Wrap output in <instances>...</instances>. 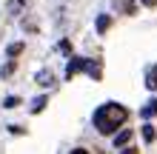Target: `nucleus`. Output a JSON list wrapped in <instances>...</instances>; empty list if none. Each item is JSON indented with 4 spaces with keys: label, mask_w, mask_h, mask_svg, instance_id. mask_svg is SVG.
<instances>
[{
    "label": "nucleus",
    "mask_w": 157,
    "mask_h": 154,
    "mask_svg": "<svg viewBox=\"0 0 157 154\" xmlns=\"http://www.w3.org/2000/svg\"><path fill=\"white\" fill-rule=\"evenodd\" d=\"M71 154H89V151H83V148H75V151H71Z\"/></svg>",
    "instance_id": "obj_14"
},
{
    "label": "nucleus",
    "mask_w": 157,
    "mask_h": 154,
    "mask_svg": "<svg viewBox=\"0 0 157 154\" xmlns=\"http://www.w3.org/2000/svg\"><path fill=\"white\" fill-rule=\"evenodd\" d=\"M123 154H137V148H132V146H128V148H126Z\"/></svg>",
    "instance_id": "obj_12"
},
{
    "label": "nucleus",
    "mask_w": 157,
    "mask_h": 154,
    "mask_svg": "<svg viewBox=\"0 0 157 154\" xmlns=\"http://www.w3.org/2000/svg\"><path fill=\"white\" fill-rule=\"evenodd\" d=\"M146 86L157 92V66H151V71H149V83H146Z\"/></svg>",
    "instance_id": "obj_8"
},
{
    "label": "nucleus",
    "mask_w": 157,
    "mask_h": 154,
    "mask_svg": "<svg viewBox=\"0 0 157 154\" xmlns=\"http://www.w3.org/2000/svg\"><path fill=\"white\" fill-rule=\"evenodd\" d=\"M140 114H143V117H154V114H157V100H151V103H146Z\"/></svg>",
    "instance_id": "obj_7"
},
{
    "label": "nucleus",
    "mask_w": 157,
    "mask_h": 154,
    "mask_svg": "<svg viewBox=\"0 0 157 154\" xmlns=\"http://www.w3.org/2000/svg\"><path fill=\"white\" fill-rule=\"evenodd\" d=\"M132 134H134L132 129H123V131H117V134H114V146H117V148H120V146H128V143H132Z\"/></svg>",
    "instance_id": "obj_2"
},
{
    "label": "nucleus",
    "mask_w": 157,
    "mask_h": 154,
    "mask_svg": "<svg viewBox=\"0 0 157 154\" xmlns=\"http://www.w3.org/2000/svg\"><path fill=\"white\" fill-rule=\"evenodd\" d=\"M109 26H112V17H109V14H100V17H97V23H94V29H97V34H106V32H109Z\"/></svg>",
    "instance_id": "obj_3"
},
{
    "label": "nucleus",
    "mask_w": 157,
    "mask_h": 154,
    "mask_svg": "<svg viewBox=\"0 0 157 154\" xmlns=\"http://www.w3.org/2000/svg\"><path fill=\"white\" fill-rule=\"evenodd\" d=\"M37 83H40V86H54V74H52L49 69L37 71Z\"/></svg>",
    "instance_id": "obj_4"
},
{
    "label": "nucleus",
    "mask_w": 157,
    "mask_h": 154,
    "mask_svg": "<svg viewBox=\"0 0 157 154\" xmlns=\"http://www.w3.org/2000/svg\"><path fill=\"white\" fill-rule=\"evenodd\" d=\"M6 51H9V57H17V54L23 51V43H12V46H9Z\"/></svg>",
    "instance_id": "obj_10"
},
{
    "label": "nucleus",
    "mask_w": 157,
    "mask_h": 154,
    "mask_svg": "<svg viewBox=\"0 0 157 154\" xmlns=\"http://www.w3.org/2000/svg\"><path fill=\"white\" fill-rule=\"evenodd\" d=\"M126 120H128V108L120 103H106L94 111V129L100 134H114L117 129H123Z\"/></svg>",
    "instance_id": "obj_1"
},
{
    "label": "nucleus",
    "mask_w": 157,
    "mask_h": 154,
    "mask_svg": "<svg viewBox=\"0 0 157 154\" xmlns=\"http://www.w3.org/2000/svg\"><path fill=\"white\" fill-rule=\"evenodd\" d=\"M143 137H146V143H151V140L157 137V131H154V126H143Z\"/></svg>",
    "instance_id": "obj_9"
},
{
    "label": "nucleus",
    "mask_w": 157,
    "mask_h": 154,
    "mask_svg": "<svg viewBox=\"0 0 157 154\" xmlns=\"http://www.w3.org/2000/svg\"><path fill=\"white\" fill-rule=\"evenodd\" d=\"M83 71H89L94 80H100V60H86V69Z\"/></svg>",
    "instance_id": "obj_5"
},
{
    "label": "nucleus",
    "mask_w": 157,
    "mask_h": 154,
    "mask_svg": "<svg viewBox=\"0 0 157 154\" xmlns=\"http://www.w3.org/2000/svg\"><path fill=\"white\" fill-rule=\"evenodd\" d=\"M143 6H149V9H151V6H154V0H143Z\"/></svg>",
    "instance_id": "obj_13"
},
{
    "label": "nucleus",
    "mask_w": 157,
    "mask_h": 154,
    "mask_svg": "<svg viewBox=\"0 0 157 154\" xmlns=\"http://www.w3.org/2000/svg\"><path fill=\"white\" fill-rule=\"evenodd\" d=\"M46 103H49V97H46V94H43V97H37V100L32 103V114H40L43 108H46Z\"/></svg>",
    "instance_id": "obj_6"
},
{
    "label": "nucleus",
    "mask_w": 157,
    "mask_h": 154,
    "mask_svg": "<svg viewBox=\"0 0 157 154\" xmlns=\"http://www.w3.org/2000/svg\"><path fill=\"white\" fill-rule=\"evenodd\" d=\"M14 106H20V97H6L3 100V108H14Z\"/></svg>",
    "instance_id": "obj_11"
}]
</instances>
